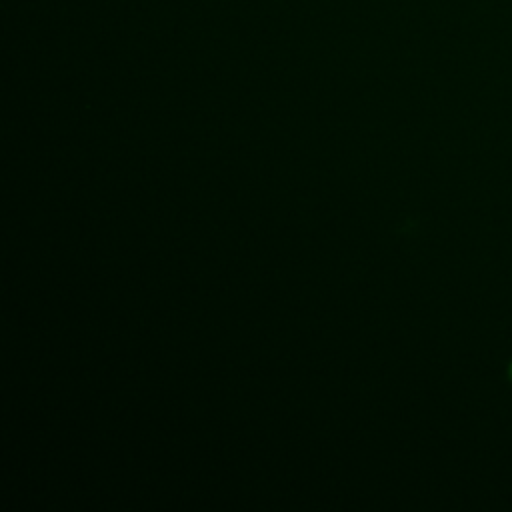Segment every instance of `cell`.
I'll return each mask as SVG.
<instances>
[{"label": "cell", "instance_id": "1", "mask_svg": "<svg viewBox=\"0 0 512 512\" xmlns=\"http://www.w3.org/2000/svg\"><path fill=\"white\" fill-rule=\"evenodd\" d=\"M508 376H510V380H512V364H510V370H508Z\"/></svg>", "mask_w": 512, "mask_h": 512}]
</instances>
